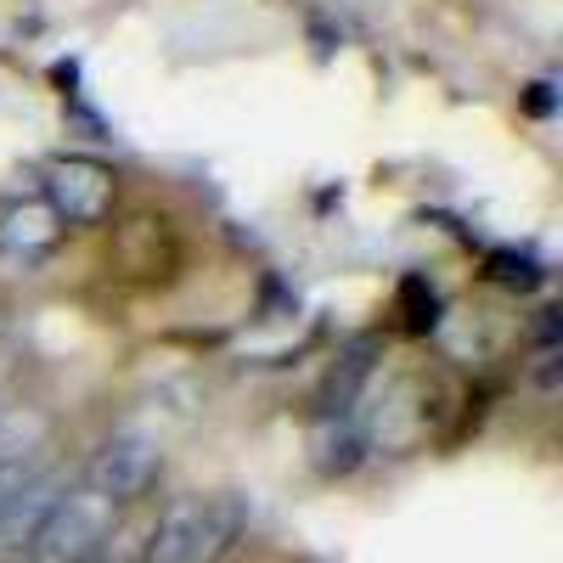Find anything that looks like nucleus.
Masks as SVG:
<instances>
[{"label": "nucleus", "instance_id": "obj_1", "mask_svg": "<svg viewBox=\"0 0 563 563\" xmlns=\"http://www.w3.org/2000/svg\"><path fill=\"white\" fill-rule=\"evenodd\" d=\"M113 501L97 496L90 485H68L63 501L45 512V525L34 530L29 547H18L29 563H97L102 547L113 541Z\"/></svg>", "mask_w": 563, "mask_h": 563}, {"label": "nucleus", "instance_id": "obj_2", "mask_svg": "<svg viewBox=\"0 0 563 563\" xmlns=\"http://www.w3.org/2000/svg\"><path fill=\"white\" fill-rule=\"evenodd\" d=\"M238 536V507L225 496H175L147 536V563H209Z\"/></svg>", "mask_w": 563, "mask_h": 563}, {"label": "nucleus", "instance_id": "obj_3", "mask_svg": "<svg viewBox=\"0 0 563 563\" xmlns=\"http://www.w3.org/2000/svg\"><path fill=\"white\" fill-rule=\"evenodd\" d=\"M158 462H164V451H158V440L147 429H119V434H108L97 445L85 485L97 490V496H108L113 507H124V501H141V496L153 490Z\"/></svg>", "mask_w": 563, "mask_h": 563}, {"label": "nucleus", "instance_id": "obj_4", "mask_svg": "<svg viewBox=\"0 0 563 563\" xmlns=\"http://www.w3.org/2000/svg\"><path fill=\"white\" fill-rule=\"evenodd\" d=\"M45 209L68 225H102L113 209V169L97 158H57L45 169Z\"/></svg>", "mask_w": 563, "mask_h": 563}, {"label": "nucleus", "instance_id": "obj_5", "mask_svg": "<svg viewBox=\"0 0 563 563\" xmlns=\"http://www.w3.org/2000/svg\"><path fill=\"white\" fill-rule=\"evenodd\" d=\"M57 238H63V220L45 209L40 198L12 203L7 214H0V254H7V260L34 265L40 254H52V249H57Z\"/></svg>", "mask_w": 563, "mask_h": 563}, {"label": "nucleus", "instance_id": "obj_6", "mask_svg": "<svg viewBox=\"0 0 563 563\" xmlns=\"http://www.w3.org/2000/svg\"><path fill=\"white\" fill-rule=\"evenodd\" d=\"M63 490H68V479H63V474H52V467H40V474L29 479V490L12 501L7 525H0V547H7V552L29 547V541H34V530L45 525V512H52V507L63 501Z\"/></svg>", "mask_w": 563, "mask_h": 563}, {"label": "nucleus", "instance_id": "obj_7", "mask_svg": "<svg viewBox=\"0 0 563 563\" xmlns=\"http://www.w3.org/2000/svg\"><path fill=\"white\" fill-rule=\"evenodd\" d=\"M310 451H316L321 474H350V467H361V456H366V434L344 411H327L316 422V434H310Z\"/></svg>", "mask_w": 563, "mask_h": 563}, {"label": "nucleus", "instance_id": "obj_8", "mask_svg": "<svg viewBox=\"0 0 563 563\" xmlns=\"http://www.w3.org/2000/svg\"><path fill=\"white\" fill-rule=\"evenodd\" d=\"M40 456L34 451H23V456H7V462H0V525H7V512H12V501L29 490V479L40 474Z\"/></svg>", "mask_w": 563, "mask_h": 563}, {"label": "nucleus", "instance_id": "obj_9", "mask_svg": "<svg viewBox=\"0 0 563 563\" xmlns=\"http://www.w3.org/2000/svg\"><path fill=\"white\" fill-rule=\"evenodd\" d=\"M400 305H406V327H411V333H429V327H434V294H429V282H422V276H406L400 282Z\"/></svg>", "mask_w": 563, "mask_h": 563}, {"label": "nucleus", "instance_id": "obj_10", "mask_svg": "<svg viewBox=\"0 0 563 563\" xmlns=\"http://www.w3.org/2000/svg\"><path fill=\"white\" fill-rule=\"evenodd\" d=\"M490 276L501 282V288H536V282H541V265H536L530 254L501 249V254H490Z\"/></svg>", "mask_w": 563, "mask_h": 563}, {"label": "nucleus", "instance_id": "obj_11", "mask_svg": "<svg viewBox=\"0 0 563 563\" xmlns=\"http://www.w3.org/2000/svg\"><path fill=\"white\" fill-rule=\"evenodd\" d=\"M34 434H40L34 422H23V417H0V462H7V456H23Z\"/></svg>", "mask_w": 563, "mask_h": 563}, {"label": "nucleus", "instance_id": "obj_12", "mask_svg": "<svg viewBox=\"0 0 563 563\" xmlns=\"http://www.w3.org/2000/svg\"><path fill=\"white\" fill-rule=\"evenodd\" d=\"M552 85H530V113H552V97H547Z\"/></svg>", "mask_w": 563, "mask_h": 563}]
</instances>
